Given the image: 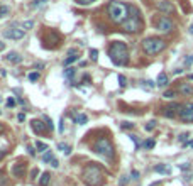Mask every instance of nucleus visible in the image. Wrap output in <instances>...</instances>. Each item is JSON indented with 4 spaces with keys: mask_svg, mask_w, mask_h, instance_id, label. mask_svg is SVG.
I'll return each mask as SVG.
<instances>
[{
    "mask_svg": "<svg viewBox=\"0 0 193 186\" xmlns=\"http://www.w3.org/2000/svg\"><path fill=\"white\" fill-rule=\"evenodd\" d=\"M81 179L86 186H102L105 181L102 167L96 164V162H90V164H86L83 167Z\"/></svg>",
    "mask_w": 193,
    "mask_h": 186,
    "instance_id": "nucleus-1",
    "label": "nucleus"
},
{
    "mask_svg": "<svg viewBox=\"0 0 193 186\" xmlns=\"http://www.w3.org/2000/svg\"><path fill=\"white\" fill-rule=\"evenodd\" d=\"M107 14L112 22L122 24L129 17V5H125L124 2H119V0H112L107 7Z\"/></svg>",
    "mask_w": 193,
    "mask_h": 186,
    "instance_id": "nucleus-2",
    "label": "nucleus"
},
{
    "mask_svg": "<svg viewBox=\"0 0 193 186\" xmlns=\"http://www.w3.org/2000/svg\"><path fill=\"white\" fill-rule=\"evenodd\" d=\"M109 56L115 66H125L129 63V49L124 42H112L110 49H109Z\"/></svg>",
    "mask_w": 193,
    "mask_h": 186,
    "instance_id": "nucleus-3",
    "label": "nucleus"
},
{
    "mask_svg": "<svg viewBox=\"0 0 193 186\" xmlns=\"http://www.w3.org/2000/svg\"><path fill=\"white\" fill-rule=\"evenodd\" d=\"M122 29H124L125 32H139L141 29H142V21H141V14H139V10L136 7H132L129 5V17L122 22Z\"/></svg>",
    "mask_w": 193,
    "mask_h": 186,
    "instance_id": "nucleus-4",
    "label": "nucleus"
},
{
    "mask_svg": "<svg viewBox=\"0 0 193 186\" xmlns=\"http://www.w3.org/2000/svg\"><path fill=\"white\" fill-rule=\"evenodd\" d=\"M93 151L96 154H100L102 157H105L107 161H114V157H115V149L112 145L110 139H107V137L96 139V142L93 144Z\"/></svg>",
    "mask_w": 193,
    "mask_h": 186,
    "instance_id": "nucleus-5",
    "label": "nucleus"
},
{
    "mask_svg": "<svg viewBox=\"0 0 193 186\" xmlns=\"http://www.w3.org/2000/svg\"><path fill=\"white\" fill-rule=\"evenodd\" d=\"M166 48V42L159 37H147L142 41V49H144L146 54L149 56H154V54H159L163 49Z\"/></svg>",
    "mask_w": 193,
    "mask_h": 186,
    "instance_id": "nucleus-6",
    "label": "nucleus"
},
{
    "mask_svg": "<svg viewBox=\"0 0 193 186\" xmlns=\"http://www.w3.org/2000/svg\"><path fill=\"white\" fill-rule=\"evenodd\" d=\"M156 27H158L159 32H163V34H169L173 29H174V24H173V21L169 19V17L163 15V17H159V19H158Z\"/></svg>",
    "mask_w": 193,
    "mask_h": 186,
    "instance_id": "nucleus-7",
    "label": "nucleus"
},
{
    "mask_svg": "<svg viewBox=\"0 0 193 186\" xmlns=\"http://www.w3.org/2000/svg\"><path fill=\"white\" fill-rule=\"evenodd\" d=\"M24 34H26V31H24L22 27L19 29L17 26H9V27L4 31V37H7V39H14V41L22 39Z\"/></svg>",
    "mask_w": 193,
    "mask_h": 186,
    "instance_id": "nucleus-8",
    "label": "nucleus"
},
{
    "mask_svg": "<svg viewBox=\"0 0 193 186\" xmlns=\"http://www.w3.org/2000/svg\"><path fill=\"white\" fill-rule=\"evenodd\" d=\"M179 118H181L183 122H193V102H188L186 105L181 107Z\"/></svg>",
    "mask_w": 193,
    "mask_h": 186,
    "instance_id": "nucleus-9",
    "label": "nucleus"
},
{
    "mask_svg": "<svg viewBox=\"0 0 193 186\" xmlns=\"http://www.w3.org/2000/svg\"><path fill=\"white\" fill-rule=\"evenodd\" d=\"M181 107H183V105H179V103L168 105V107H164V110H163V115H164V117H168V118H174L176 115H179Z\"/></svg>",
    "mask_w": 193,
    "mask_h": 186,
    "instance_id": "nucleus-10",
    "label": "nucleus"
},
{
    "mask_svg": "<svg viewBox=\"0 0 193 186\" xmlns=\"http://www.w3.org/2000/svg\"><path fill=\"white\" fill-rule=\"evenodd\" d=\"M158 9H159V12H163V14H173V12H174L173 2H168V0L158 2Z\"/></svg>",
    "mask_w": 193,
    "mask_h": 186,
    "instance_id": "nucleus-11",
    "label": "nucleus"
},
{
    "mask_svg": "<svg viewBox=\"0 0 193 186\" xmlns=\"http://www.w3.org/2000/svg\"><path fill=\"white\" fill-rule=\"evenodd\" d=\"M27 162H15L12 166V174L15 178H24V172H26V167H27Z\"/></svg>",
    "mask_w": 193,
    "mask_h": 186,
    "instance_id": "nucleus-12",
    "label": "nucleus"
},
{
    "mask_svg": "<svg viewBox=\"0 0 193 186\" xmlns=\"http://www.w3.org/2000/svg\"><path fill=\"white\" fill-rule=\"evenodd\" d=\"M31 129H32L36 134H44V132H46V129H48V125L42 124V120H37V118H34V120L31 122Z\"/></svg>",
    "mask_w": 193,
    "mask_h": 186,
    "instance_id": "nucleus-13",
    "label": "nucleus"
},
{
    "mask_svg": "<svg viewBox=\"0 0 193 186\" xmlns=\"http://www.w3.org/2000/svg\"><path fill=\"white\" fill-rule=\"evenodd\" d=\"M5 59H7L9 63H12V64H19V63H22V56L19 54V53H15V51H10V53L5 56Z\"/></svg>",
    "mask_w": 193,
    "mask_h": 186,
    "instance_id": "nucleus-14",
    "label": "nucleus"
},
{
    "mask_svg": "<svg viewBox=\"0 0 193 186\" xmlns=\"http://www.w3.org/2000/svg\"><path fill=\"white\" fill-rule=\"evenodd\" d=\"M179 93H183V95H186V97H190V95H193V86L190 85V83H179Z\"/></svg>",
    "mask_w": 193,
    "mask_h": 186,
    "instance_id": "nucleus-15",
    "label": "nucleus"
},
{
    "mask_svg": "<svg viewBox=\"0 0 193 186\" xmlns=\"http://www.w3.org/2000/svg\"><path fill=\"white\" fill-rule=\"evenodd\" d=\"M156 85H158L159 88H166V86L169 85V78H168V75H166V73H159Z\"/></svg>",
    "mask_w": 193,
    "mask_h": 186,
    "instance_id": "nucleus-16",
    "label": "nucleus"
},
{
    "mask_svg": "<svg viewBox=\"0 0 193 186\" xmlns=\"http://www.w3.org/2000/svg\"><path fill=\"white\" fill-rule=\"evenodd\" d=\"M154 171L156 172H161V174H169V166H164V164H158V166H154Z\"/></svg>",
    "mask_w": 193,
    "mask_h": 186,
    "instance_id": "nucleus-17",
    "label": "nucleus"
},
{
    "mask_svg": "<svg viewBox=\"0 0 193 186\" xmlns=\"http://www.w3.org/2000/svg\"><path fill=\"white\" fill-rule=\"evenodd\" d=\"M58 149H59V151H61L64 156H69V154H71V147H69L68 144H63V142H59V144H58Z\"/></svg>",
    "mask_w": 193,
    "mask_h": 186,
    "instance_id": "nucleus-18",
    "label": "nucleus"
},
{
    "mask_svg": "<svg viewBox=\"0 0 193 186\" xmlns=\"http://www.w3.org/2000/svg\"><path fill=\"white\" fill-rule=\"evenodd\" d=\"M49 179H51V174H49V172H42L41 179H39V185H41V186H48L49 185Z\"/></svg>",
    "mask_w": 193,
    "mask_h": 186,
    "instance_id": "nucleus-19",
    "label": "nucleus"
},
{
    "mask_svg": "<svg viewBox=\"0 0 193 186\" xmlns=\"http://www.w3.org/2000/svg\"><path fill=\"white\" fill-rule=\"evenodd\" d=\"M78 58H80V56H78V53H73V54H69L68 58L64 59V66H69V64H71V63H75Z\"/></svg>",
    "mask_w": 193,
    "mask_h": 186,
    "instance_id": "nucleus-20",
    "label": "nucleus"
},
{
    "mask_svg": "<svg viewBox=\"0 0 193 186\" xmlns=\"http://www.w3.org/2000/svg\"><path fill=\"white\" fill-rule=\"evenodd\" d=\"M75 122H76V124H80V125H83V124H86V122H88V117H86L85 113H80V115L75 118Z\"/></svg>",
    "mask_w": 193,
    "mask_h": 186,
    "instance_id": "nucleus-21",
    "label": "nucleus"
},
{
    "mask_svg": "<svg viewBox=\"0 0 193 186\" xmlns=\"http://www.w3.org/2000/svg\"><path fill=\"white\" fill-rule=\"evenodd\" d=\"M36 149L39 152H46L48 151V144H44V142H41V140H37L36 142Z\"/></svg>",
    "mask_w": 193,
    "mask_h": 186,
    "instance_id": "nucleus-22",
    "label": "nucleus"
},
{
    "mask_svg": "<svg viewBox=\"0 0 193 186\" xmlns=\"http://www.w3.org/2000/svg\"><path fill=\"white\" fill-rule=\"evenodd\" d=\"M75 73H76V69H75V68H66V69H64V76H66L68 80H73Z\"/></svg>",
    "mask_w": 193,
    "mask_h": 186,
    "instance_id": "nucleus-23",
    "label": "nucleus"
},
{
    "mask_svg": "<svg viewBox=\"0 0 193 186\" xmlns=\"http://www.w3.org/2000/svg\"><path fill=\"white\" fill-rule=\"evenodd\" d=\"M9 12H10V9L7 5H0V19H4V17H7Z\"/></svg>",
    "mask_w": 193,
    "mask_h": 186,
    "instance_id": "nucleus-24",
    "label": "nucleus"
},
{
    "mask_svg": "<svg viewBox=\"0 0 193 186\" xmlns=\"http://www.w3.org/2000/svg\"><path fill=\"white\" fill-rule=\"evenodd\" d=\"M21 27L24 29V31H29V29L34 27V22H32V21H24V22L21 24Z\"/></svg>",
    "mask_w": 193,
    "mask_h": 186,
    "instance_id": "nucleus-25",
    "label": "nucleus"
},
{
    "mask_svg": "<svg viewBox=\"0 0 193 186\" xmlns=\"http://www.w3.org/2000/svg\"><path fill=\"white\" fill-rule=\"evenodd\" d=\"M144 129H146L147 132L154 130V129H156V120H151V122H147V124L144 125Z\"/></svg>",
    "mask_w": 193,
    "mask_h": 186,
    "instance_id": "nucleus-26",
    "label": "nucleus"
},
{
    "mask_svg": "<svg viewBox=\"0 0 193 186\" xmlns=\"http://www.w3.org/2000/svg\"><path fill=\"white\" fill-rule=\"evenodd\" d=\"M53 157H54V156H53V152L49 151V149L44 152V154H42V161H46V162H49V161H51Z\"/></svg>",
    "mask_w": 193,
    "mask_h": 186,
    "instance_id": "nucleus-27",
    "label": "nucleus"
},
{
    "mask_svg": "<svg viewBox=\"0 0 193 186\" xmlns=\"http://www.w3.org/2000/svg\"><path fill=\"white\" fill-rule=\"evenodd\" d=\"M9 185H10L9 178L5 176V174H0V186H9Z\"/></svg>",
    "mask_w": 193,
    "mask_h": 186,
    "instance_id": "nucleus-28",
    "label": "nucleus"
},
{
    "mask_svg": "<svg viewBox=\"0 0 193 186\" xmlns=\"http://www.w3.org/2000/svg\"><path fill=\"white\" fill-rule=\"evenodd\" d=\"M117 81H119V85H120V88H124L125 85H127V80H125L124 75H119L117 76Z\"/></svg>",
    "mask_w": 193,
    "mask_h": 186,
    "instance_id": "nucleus-29",
    "label": "nucleus"
},
{
    "mask_svg": "<svg viewBox=\"0 0 193 186\" xmlns=\"http://www.w3.org/2000/svg\"><path fill=\"white\" fill-rule=\"evenodd\" d=\"M164 98H168V100H171V98L176 97V91H173V90H168V91H164V95H163Z\"/></svg>",
    "mask_w": 193,
    "mask_h": 186,
    "instance_id": "nucleus-30",
    "label": "nucleus"
},
{
    "mask_svg": "<svg viewBox=\"0 0 193 186\" xmlns=\"http://www.w3.org/2000/svg\"><path fill=\"white\" fill-rule=\"evenodd\" d=\"M129 137H131V140H132V142H134V145H136V151H137L139 147H141V142H139L137 135H132V134H131V135H129Z\"/></svg>",
    "mask_w": 193,
    "mask_h": 186,
    "instance_id": "nucleus-31",
    "label": "nucleus"
},
{
    "mask_svg": "<svg viewBox=\"0 0 193 186\" xmlns=\"http://www.w3.org/2000/svg\"><path fill=\"white\" fill-rule=\"evenodd\" d=\"M142 145H144L146 149H152V147L156 145V142H154L152 139H149V140H144V144H142Z\"/></svg>",
    "mask_w": 193,
    "mask_h": 186,
    "instance_id": "nucleus-32",
    "label": "nucleus"
},
{
    "mask_svg": "<svg viewBox=\"0 0 193 186\" xmlns=\"http://www.w3.org/2000/svg\"><path fill=\"white\" fill-rule=\"evenodd\" d=\"M90 59H93V61L98 59V51L96 49H90Z\"/></svg>",
    "mask_w": 193,
    "mask_h": 186,
    "instance_id": "nucleus-33",
    "label": "nucleus"
},
{
    "mask_svg": "<svg viewBox=\"0 0 193 186\" xmlns=\"http://www.w3.org/2000/svg\"><path fill=\"white\" fill-rule=\"evenodd\" d=\"M124 130H129V129H132L134 127V124H131V122H122V125H120Z\"/></svg>",
    "mask_w": 193,
    "mask_h": 186,
    "instance_id": "nucleus-34",
    "label": "nucleus"
},
{
    "mask_svg": "<svg viewBox=\"0 0 193 186\" xmlns=\"http://www.w3.org/2000/svg\"><path fill=\"white\" fill-rule=\"evenodd\" d=\"M127 183H129V176H122L120 181H119V186H125Z\"/></svg>",
    "mask_w": 193,
    "mask_h": 186,
    "instance_id": "nucleus-35",
    "label": "nucleus"
},
{
    "mask_svg": "<svg viewBox=\"0 0 193 186\" xmlns=\"http://www.w3.org/2000/svg\"><path fill=\"white\" fill-rule=\"evenodd\" d=\"M39 80V73H31L29 75V81H37Z\"/></svg>",
    "mask_w": 193,
    "mask_h": 186,
    "instance_id": "nucleus-36",
    "label": "nucleus"
},
{
    "mask_svg": "<svg viewBox=\"0 0 193 186\" xmlns=\"http://www.w3.org/2000/svg\"><path fill=\"white\" fill-rule=\"evenodd\" d=\"M142 83H144V86H147V88H149V90H152V88H154V86H156V85H154V83H152V81H149V80H147V81H142Z\"/></svg>",
    "mask_w": 193,
    "mask_h": 186,
    "instance_id": "nucleus-37",
    "label": "nucleus"
},
{
    "mask_svg": "<svg viewBox=\"0 0 193 186\" xmlns=\"http://www.w3.org/2000/svg\"><path fill=\"white\" fill-rule=\"evenodd\" d=\"M80 5H88V4H91V2H95V0H76Z\"/></svg>",
    "mask_w": 193,
    "mask_h": 186,
    "instance_id": "nucleus-38",
    "label": "nucleus"
},
{
    "mask_svg": "<svg viewBox=\"0 0 193 186\" xmlns=\"http://www.w3.org/2000/svg\"><path fill=\"white\" fill-rule=\"evenodd\" d=\"M5 103H7V107H14V105H15V100L10 97V98H7V102H5Z\"/></svg>",
    "mask_w": 193,
    "mask_h": 186,
    "instance_id": "nucleus-39",
    "label": "nucleus"
},
{
    "mask_svg": "<svg viewBox=\"0 0 193 186\" xmlns=\"http://www.w3.org/2000/svg\"><path fill=\"white\" fill-rule=\"evenodd\" d=\"M27 152L31 154V156H36V147H32V145H27Z\"/></svg>",
    "mask_w": 193,
    "mask_h": 186,
    "instance_id": "nucleus-40",
    "label": "nucleus"
},
{
    "mask_svg": "<svg viewBox=\"0 0 193 186\" xmlns=\"http://www.w3.org/2000/svg\"><path fill=\"white\" fill-rule=\"evenodd\" d=\"M49 162H51V166H53V167H54V169H56V167H58V166H59V162H58V159H54V157L51 159V161H49Z\"/></svg>",
    "mask_w": 193,
    "mask_h": 186,
    "instance_id": "nucleus-41",
    "label": "nucleus"
},
{
    "mask_svg": "<svg viewBox=\"0 0 193 186\" xmlns=\"http://www.w3.org/2000/svg\"><path fill=\"white\" fill-rule=\"evenodd\" d=\"M46 122H48V124H46V125H48V129H49V130H53V120H51L49 117H46Z\"/></svg>",
    "mask_w": 193,
    "mask_h": 186,
    "instance_id": "nucleus-42",
    "label": "nucleus"
},
{
    "mask_svg": "<svg viewBox=\"0 0 193 186\" xmlns=\"http://www.w3.org/2000/svg\"><path fill=\"white\" fill-rule=\"evenodd\" d=\"M192 63H193V56H188V58L185 59V64H186V66H190Z\"/></svg>",
    "mask_w": 193,
    "mask_h": 186,
    "instance_id": "nucleus-43",
    "label": "nucleus"
},
{
    "mask_svg": "<svg viewBox=\"0 0 193 186\" xmlns=\"http://www.w3.org/2000/svg\"><path fill=\"white\" fill-rule=\"evenodd\" d=\"M17 120H19V122H24V120H26V115H24V113H19V115H17Z\"/></svg>",
    "mask_w": 193,
    "mask_h": 186,
    "instance_id": "nucleus-44",
    "label": "nucleus"
},
{
    "mask_svg": "<svg viewBox=\"0 0 193 186\" xmlns=\"http://www.w3.org/2000/svg\"><path fill=\"white\" fill-rule=\"evenodd\" d=\"M37 174H39V171H37V169H32V171H31V178L34 179L36 176H37Z\"/></svg>",
    "mask_w": 193,
    "mask_h": 186,
    "instance_id": "nucleus-45",
    "label": "nucleus"
},
{
    "mask_svg": "<svg viewBox=\"0 0 193 186\" xmlns=\"http://www.w3.org/2000/svg\"><path fill=\"white\" fill-rule=\"evenodd\" d=\"M131 176H132V179H137V178H139V172H137V171H132Z\"/></svg>",
    "mask_w": 193,
    "mask_h": 186,
    "instance_id": "nucleus-46",
    "label": "nucleus"
},
{
    "mask_svg": "<svg viewBox=\"0 0 193 186\" xmlns=\"http://www.w3.org/2000/svg\"><path fill=\"white\" fill-rule=\"evenodd\" d=\"M186 137H188V134H181V135H179V140H181V142H185Z\"/></svg>",
    "mask_w": 193,
    "mask_h": 186,
    "instance_id": "nucleus-47",
    "label": "nucleus"
},
{
    "mask_svg": "<svg viewBox=\"0 0 193 186\" xmlns=\"http://www.w3.org/2000/svg\"><path fill=\"white\" fill-rule=\"evenodd\" d=\"M179 169H183V171H185V169H190V164H179Z\"/></svg>",
    "mask_w": 193,
    "mask_h": 186,
    "instance_id": "nucleus-48",
    "label": "nucleus"
},
{
    "mask_svg": "<svg viewBox=\"0 0 193 186\" xmlns=\"http://www.w3.org/2000/svg\"><path fill=\"white\" fill-rule=\"evenodd\" d=\"M81 81H83V83H88V81H90V76H88V75H85V76H83V80H81Z\"/></svg>",
    "mask_w": 193,
    "mask_h": 186,
    "instance_id": "nucleus-49",
    "label": "nucleus"
},
{
    "mask_svg": "<svg viewBox=\"0 0 193 186\" xmlns=\"http://www.w3.org/2000/svg\"><path fill=\"white\" fill-rule=\"evenodd\" d=\"M44 2H46V0H36V4H34V5L37 7V5H41V4H44Z\"/></svg>",
    "mask_w": 193,
    "mask_h": 186,
    "instance_id": "nucleus-50",
    "label": "nucleus"
},
{
    "mask_svg": "<svg viewBox=\"0 0 193 186\" xmlns=\"http://www.w3.org/2000/svg\"><path fill=\"white\" fill-rule=\"evenodd\" d=\"M4 49H5V42H2V41H0V53H2Z\"/></svg>",
    "mask_w": 193,
    "mask_h": 186,
    "instance_id": "nucleus-51",
    "label": "nucleus"
},
{
    "mask_svg": "<svg viewBox=\"0 0 193 186\" xmlns=\"http://www.w3.org/2000/svg\"><path fill=\"white\" fill-rule=\"evenodd\" d=\"M4 156H5V151H2V149H0V159L4 157Z\"/></svg>",
    "mask_w": 193,
    "mask_h": 186,
    "instance_id": "nucleus-52",
    "label": "nucleus"
},
{
    "mask_svg": "<svg viewBox=\"0 0 193 186\" xmlns=\"http://www.w3.org/2000/svg\"><path fill=\"white\" fill-rule=\"evenodd\" d=\"M186 145H192V147H193V140H190V142H186Z\"/></svg>",
    "mask_w": 193,
    "mask_h": 186,
    "instance_id": "nucleus-53",
    "label": "nucleus"
},
{
    "mask_svg": "<svg viewBox=\"0 0 193 186\" xmlns=\"http://www.w3.org/2000/svg\"><path fill=\"white\" fill-rule=\"evenodd\" d=\"M190 34H193V26H192V27H190Z\"/></svg>",
    "mask_w": 193,
    "mask_h": 186,
    "instance_id": "nucleus-54",
    "label": "nucleus"
},
{
    "mask_svg": "<svg viewBox=\"0 0 193 186\" xmlns=\"http://www.w3.org/2000/svg\"><path fill=\"white\" fill-rule=\"evenodd\" d=\"M0 102H2V98H0Z\"/></svg>",
    "mask_w": 193,
    "mask_h": 186,
    "instance_id": "nucleus-55",
    "label": "nucleus"
}]
</instances>
